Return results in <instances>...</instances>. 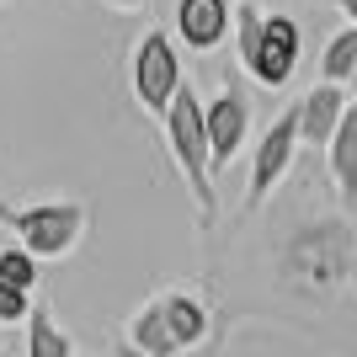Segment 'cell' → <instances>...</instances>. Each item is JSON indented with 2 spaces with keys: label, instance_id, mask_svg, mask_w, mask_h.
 <instances>
[{
  "label": "cell",
  "instance_id": "8fae6325",
  "mask_svg": "<svg viewBox=\"0 0 357 357\" xmlns=\"http://www.w3.org/2000/svg\"><path fill=\"white\" fill-rule=\"evenodd\" d=\"M160 310H165V326H171V336H176V347L187 352V347L208 342V326H213V310L203 304L197 294H160Z\"/></svg>",
  "mask_w": 357,
  "mask_h": 357
},
{
  "label": "cell",
  "instance_id": "ffe728a7",
  "mask_svg": "<svg viewBox=\"0 0 357 357\" xmlns=\"http://www.w3.org/2000/svg\"><path fill=\"white\" fill-rule=\"evenodd\" d=\"M347 86H352V91H357V70H352V80H347Z\"/></svg>",
  "mask_w": 357,
  "mask_h": 357
},
{
  "label": "cell",
  "instance_id": "9a60e30c",
  "mask_svg": "<svg viewBox=\"0 0 357 357\" xmlns=\"http://www.w3.org/2000/svg\"><path fill=\"white\" fill-rule=\"evenodd\" d=\"M0 278L6 283H16V288H38V256L16 240V245H6L0 251Z\"/></svg>",
  "mask_w": 357,
  "mask_h": 357
},
{
  "label": "cell",
  "instance_id": "7c38bea8",
  "mask_svg": "<svg viewBox=\"0 0 357 357\" xmlns=\"http://www.w3.org/2000/svg\"><path fill=\"white\" fill-rule=\"evenodd\" d=\"M128 352H144V357H176V336H171V326H165V310L160 298H149V304H139V314L128 320Z\"/></svg>",
  "mask_w": 357,
  "mask_h": 357
},
{
  "label": "cell",
  "instance_id": "d6986e66",
  "mask_svg": "<svg viewBox=\"0 0 357 357\" xmlns=\"http://www.w3.org/2000/svg\"><path fill=\"white\" fill-rule=\"evenodd\" d=\"M107 6H112V11H139L144 0H107Z\"/></svg>",
  "mask_w": 357,
  "mask_h": 357
},
{
  "label": "cell",
  "instance_id": "9c48e42d",
  "mask_svg": "<svg viewBox=\"0 0 357 357\" xmlns=\"http://www.w3.org/2000/svg\"><path fill=\"white\" fill-rule=\"evenodd\" d=\"M347 112V86H336V80H320V86L298 102V139L304 144H331V134H336V123H342Z\"/></svg>",
  "mask_w": 357,
  "mask_h": 357
},
{
  "label": "cell",
  "instance_id": "30bf717a",
  "mask_svg": "<svg viewBox=\"0 0 357 357\" xmlns=\"http://www.w3.org/2000/svg\"><path fill=\"white\" fill-rule=\"evenodd\" d=\"M326 165H331V181H336L342 203L357 208V96H347V112L326 144Z\"/></svg>",
  "mask_w": 357,
  "mask_h": 357
},
{
  "label": "cell",
  "instance_id": "3957f363",
  "mask_svg": "<svg viewBox=\"0 0 357 357\" xmlns=\"http://www.w3.org/2000/svg\"><path fill=\"white\" fill-rule=\"evenodd\" d=\"M0 224L27 245L38 261H59L86 240V203H32V208H0Z\"/></svg>",
  "mask_w": 357,
  "mask_h": 357
},
{
  "label": "cell",
  "instance_id": "7a4b0ae2",
  "mask_svg": "<svg viewBox=\"0 0 357 357\" xmlns=\"http://www.w3.org/2000/svg\"><path fill=\"white\" fill-rule=\"evenodd\" d=\"M165 123V144H171V160H176L181 181L197 203V219L213 224L219 213V187H213V149H208V118H203V102H197V86L181 80V91L171 96V107L160 112Z\"/></svg>",
  "mask_w": 357,
  "mask_h": 357
},
{
  "label": "cell",
  "instance_id": "5bb4252c",
  "mask_svg": "<svg viewBox=\"0 0 357 357\" xmlns=\"http://www.w3.org/2000/svg\"><path fill=\"white\" fill-rule=\"evenodd\" d=\"M357 70V22H347L336 38L326 43V54H320V80H336V86H347Z\"/></svg>",
  "mask_w": 357,
  "mask_h": 357
},
{
  "label": "cell",
  "instance_id": "2e32d148",
  "mask_svg": "<svg viewBox=\"0 0 357 357\" xmlns=\"http://www.w3.org/2000/svg\"><path fill=\"white\" fill-rule=\"evenodd\" d=\"M261 22H267V11H261V6H240V11H235V48H240V64H251L256 43H261Z\"/></svg>",
  "mask_w": 357,
  "mask_h": 357
},
{
  "label": "cell",
  "instance_id": "52a82bcc",
  "mask_svg": "<svg viewBox=\"0 0 357 357\" xmlns=\"http://www.w3.org/2000/svg\"><path fill=\"white\" fill-rule=\"evenodd\" d=\"M203 118H208V149H213V176H219L224 165L240 155L245 134H251V102H245L240 80H224L219 96L203 102Z\"/></svg>",
  "mask_w": 357,
  "mask_h": 357
},
{
  "label": "cell",
  "instance_id": "277c9868",
  "mask_svg": "<svg viewBox=\"0 0 357 357\" xmlns=\"http://www.w3.org/2000/svg\"><path fill=\"white\" fill-rule=\"evenodd\" d=\"M176 91H181L176 43H171L160 27H149L144 38L134 43V96H139V107H144V112H155V118H160Z\"/></svg>",
  "mask_w": 357,
  "mask_h": 357
},
{
  "label": "cell",
  "instance_id": "5b68a950",
  "mask_svg": "<svg viewBox=\"0 0 357 357\" xmlns=\"http://www.w3.org/2000/svg\"><path fill=\"white\" fill-rule=\"evenodd\" d=\"M298 102L288 107L283 118L272 123L267 134H261V144H256L251 155V187H245V208H261L278 187H283V176L294 171V155H298Z\"/></svg>",
  "mask_w": 357,
  "mask_h": 357
},
{
  "label": "cell",
  "instance_id": "6da1fadb",
  "mask_svg": "<svg viewBox=\"0 0 357 357\" xmlns=\"http://www.w3.org/2000/svg\"><path fill=\"white\" fill-rule=\"evenodd\" d=\"M278 288L310 310H331L357 298V224L310 219L294 224L278 245Z\"/></svg>",
  "mask_w": 357,
  "mask_h": 357
},
{
  "label": "cell",
  "instance_id": "e0dca14e",
  "mask_svg": "<svg viewBox=\"0 0 357 357\" xmlns=\"http://www.w3.org/2000/svg\"><path fill=\"white\" fill-rule=\"evenodd\" d=\"M32 298V288H16V283H6V278H0V326H16V320H27V304Z\"/></svg>",
  "mask_w": 357,
  "mask_h": 357
},
{
  "label": "cell",
  "instance_id": "4fadbf2b",
  "mask_svg": "<svg viewBox=\"0 0 357 357\" xmlns=\"http://www.w3.org/2000/svg\"><path fill=\"white\" fill-rule=\"evenodd\" d=\"M70 352H75V342H70V331H59L54 310L32 304L27 310V357H70Z\"/></svg>",
  "mask_w": 357,
  "mask_h": 357
},
{
  "label": "cell",
  "instance_id": "ba28073f",
  "mask_svg": "<svg viewBox=\"0 0 357 357\" xmlns=\"http://www.w3.org/2000/svg\"><path fill=\"white\" fill-rule=\"evenodd\" d=\"M235 32V6L229 0H176V38L192 54H213Z\"/></svg>",
  "mask_w": 357,
  "mask_h": 357
},
{
  "label": "cell",
  "instance_id": "ac0fdd59",
  "mask_svg": "<svg viewBox=\"0 0 357 357\" xmlns=\"http://www.w3.org/2000/svg\"><path fill=\"white\" fill-rule=\"evenodd\" d=\"M331 6H336V11H342L347 22H357V0H331Z\"/></svg>",
  "mask_w": 357,
  "mask_h": 357
},
{
  "label": "cell",
  "instance_id": "8992f818",
  "mask_svg": "<svg viewBox=\"0 0 357 357\" xmlns=\"http://www.w3.org/2000/svg\"><path fill=\"white\" fill-rule=\"evenodd\" d=\"M298 54H304V32H298L294 16H272L261 22V43H256L251 64H245V75H251L256 86H267V91H283L288 80H294L298 70Z\"/></svg>",
  "mask_w": 357,
  "mask_h": 357
}]
</instances>
